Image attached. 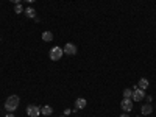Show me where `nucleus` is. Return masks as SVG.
Instances as JSON below:
<instances>
[{
	"mask_svg": "<svg viewBox=\"0 0 156 117\" xmlns=\"http://www.w3.org/2000/svg\"><path fill=\"white\" fill-rule=\"evenodd\" d=\"M19 102H20V99L17 97V95H9V97L6 99V102H5V109L8 112L16 111L17 106H19Z\"/></svg>",
	"mask_w": 156,
	"mask_h": 117,
	"instance_id": "f257e3e1",
	"label": "nucleus"
},
{
	"mask_svg": "<svg viewBox=\"0 0 156 117\" xmlns=\"http://www.w3.org/2000/svg\"><path fill=\"white\" fill-rule=\"evenodd\" d=\"M63 55H64V50H63L61 47H53V48L50 50V59H53V61L61 59Z\"/></svg>",
	"mask_w": 156,
	"mask_h": 117,
	"instance_id": "f03ea898",
	"label": "nucleus"
},
{
	"mask_svg": "<svg viewBox=\"0 0 156 117\" xmlns=\"http://www.w3.org/2000/svg\"><path fill=\"white\" fill-rule=\"evenodd\" d=\"M27 114L30 117H38L41 114V108H38L36 105H28L27 106Z\"/></svg>",
	"mask_w": 156,
	"mask_h": 117,
	"instance_id": "7ed1b4c3",
	"label": "nucleus"
},
{
	"mask_svg": "<svg viewBox=\"0 0 156 117\" xmlns=\"http://www.w3.org/2000/svg\"><path fill=\"white\" fill-rule=\"evenodd\" d=\"M120 108L124 109L125 112H130L133 109V100L131 99H124V100H122V103H120Z\"/></svg>",
	"mask_w": 156,
	"mask_h": 117,
	"instance_id": "20e7f679",
	"label": "nucleus"
},
{
	"mask_svg": "<svg viewBox=\"0 0 156 117\" xmlns=\"http://www.w3.org/2000/svg\"><path fill=\"white\" fill-rule=\"evenodd\" d=\"M64 53H66V55H76V47H75V44H72V42H67V44H66L64 45Z\"/></svg>",
	"mask_w": 156,
	"mask_h": 117,
	"instance_id": "39448f33",
	"label": "nucleus"
},
{
	"mask_svg": "<svg viewBox=\"0 0 156 117\" xmlns=\"http://www.w3.org/2000/svg\"><path fill=\"white\" fill-rule=\"evenodd\" d=\"M142 99H145V94H144V89H141V88H136L134 91H133V100L141 102Z\"/></svg>",
	"mask_w": 156,
	"mask_h": 117,
	"instance_id": "423d86ee",
	"label": "nucleus"
},
{
	"mask_svg": "<svg viewBox=\"0 0 156 117\" xmlns=\"http://www.w3.org/2000/svg\"><path fill=\"white\" fill-rule=\"evenodd\" d=\"M86 105H87V102H86V99H76V102H75V108L76 109H84L86 108Z\"/></svg>",
	"mask_w": 156,
	"mask_h": 117,
	"instance_id": "0eeeda50",
	"label": "nucleus"
},
{
	"mask_svg": "<svg viewBox=\"0 0 156 117\" xmlns=\"http://www.w3.org/2000/svg\"><path fill=\"white\" fill-rule=\"evenodd\" d=\"M24 13H25V16H27L28 19H35V17H36V9H35V8H25Z\"/></svg>",
	"mask_w": 156,
	"mask_h": 117,
	"instance_id": "6e6552de",
	"label": "nucleus"
},
{
	"mask_svg": "<svg viewBox=\"0 0 156 117\" xmlns=\"http://www.w3.org/2000/svg\"><path fill=\"white\" fill-rule=\"evenodd\" d=\"M141 111H142L144 115H148V114H151L153 108H151V105H150V103H147V105H144L142 108H141Z\"/></svg>",
	"mask_w": 156,
	"mask_h": 117,
	"instance_id": "1a4fd4ad",
	"label": "nucleus"
},
{
	"mask_svg": "<svg viewBox=\"0 0 156 117\" xmlns=\"http://www.w3.org/2000/svg\"><path fill=\"white\" fill-rule=\"evenodd\" d=\"M42 41L44 42L53 41V33H52V31H44V33H42Z\"/></svg>",
	"mask_w": 156,
	"mask_h": 117,
	"instance_id": "9d476101",
	"label": "nucleus"
},
{
	"mask_svg": "<svg viewBox=\"0 0 156 117\" xmlns=\"http://www.w3.org/2000/svg\"><path fill=\"white\" fill-rule=\"evenodd\" d=\"M53 112V109H52V106H49V105H46V106H42L41 108V114H44V115H50Z\"/></svg>",
	"mask_w": 156,
	"mask_h": 117,
	"instance_id": "9b49d317",
	"label": "nucleus"
},
{
	"mask_svg": "<svg viewBox=\"0 0 156 117\" xmlns=\"http://www.w3.org/2000/svg\"><path fill=\"white\" fill-rule=\"evenodd\" d=\"M137 88H141V89L145 91V89L148 88V80H147V78H141V80H139V86H137Z\"/></svg>",
	"mask_w": 156,
	"mask_h": 117,
	"instance_id": "f8f14e48",
	"label": "nucleus"
},
{
	"mask_svg": "<svg viewBox=\"0 0 156 117\" xmlns=\"http://www.w3.org/2000/svg\"><path fill=\"white\" fill-rule=\"evenodd\" d=\"M124 97H125V99H131V97H133V91H131V89H125V91H124Z\"/></svg>",
	"mask_w": 156,
	"mask_h": 117,
	"instance_id": "ddd939ff",
	"label": "nucleus"
},
{
	"mask_svg": "<svg viewBox=\"0 0 156 117\" xmlns=\"http://www.w3.org/2000/svg\"><path fill=\"white\" fill-rule=\"evenodd\" d=\"M24 9H25L24 6H22L20 3H17V5H16V8H14V11H16V14H19V13H22V11H24Z\"/></svg>",
	"mask_w": 156,
	"mask_h": 117,
	"instance_id": "4468645a",
	"label": "nucleus"
},
{
	"mask_svg": "<svg viewBox=\"0 0 156 117\" xmlns=\"http://www.w3.org/2000/svg\"><path fill=\"white\" fill-rule=\"evenodd\" d=\"M5 117H14V114H13V112H9V114H6Z\"/></svg>",
	"mask_w": 156,
	"mask_h": 117,
	"instance_id": "2eb2a0df",
	"label": "nucleus"
},
{
	"mask_svg": "<svg viewBox=\"0 0 156 117\" xmlns=\"http://www.w3.org/2000/svg\"><path fill=\"white\" fill-rule=\"evenodd\" d=\"M11 2H13V3H16V5H17V3H20V0H11Z\"/></svg>",
	"mask_w": 156,
	"mask_h": 117,
	"instance_id": "dca6fc26",
	"label": "nucleus"
},
{
	"mask_svg": "<svg viewBox=\"0 0 156 117\" xmlns=\"http://www.w3.org/2000/svg\"><path fill=\"white\" fill-rule=\"evenodd\" d=\"M120 117H130V115H128V112H124V114H122Z\"/></svg>",
	"mask_w": 156,
	"mask_h": 117,
	"instance_id": "f3484780",
	"label": "nucleus"
},
{
	"mask_svg": "<svg viewBox=\"0 0 156 117\" xmlns=\"http://www.w3.org/2000/svg\"><path fill=\"white\" fill-rule=\"evenodd\" d=\"M27 2H28V3H33V2H35V0H27Z\"/></svg>",
	"mask_w": 156,
	"mask_h": 117,
	"instance_id": "a211bd4d",
	"label": "nucleus"
}]
</instances>
